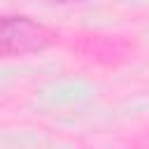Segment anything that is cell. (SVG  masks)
I'll use <instances>...</instances> for the list:
<instances>
[{"label": "cell", "mask_w": 149, "mask_h": 149, "mask_svg": "<svg viewBox=\"0 0 149 149\" xmlns=\"http://www.w3.org/2000/svg\"><path fill=\"white\" fill-rule=\"evenodd\" d=\"M54 40V33L28 16H0V54L26 56L42 51Z\"/></svg>", "instance_id": "1"}]
</instances>
